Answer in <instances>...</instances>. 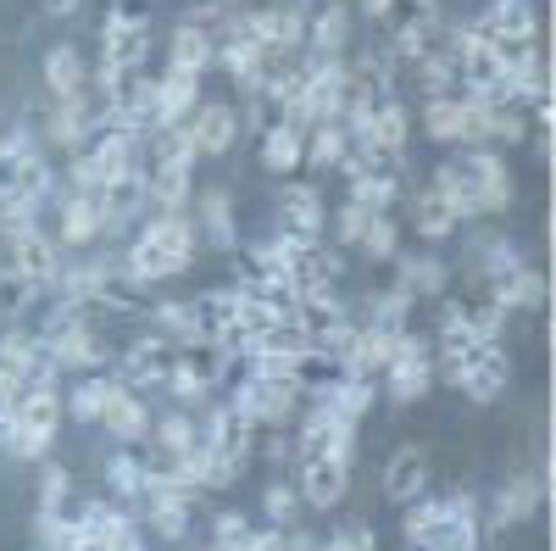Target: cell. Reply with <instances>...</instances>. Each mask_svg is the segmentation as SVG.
<instances>
[{"label":"cell","instance_id":"cell-1","mask_svg":"<svg viewBox=\"0 0 556 551\" xmlns=\"http://www.w3.org/2000/svg\"><path fill=\"white\" fill-rule=\"evenodd\" d=\"M429 190L462 217H484V212H506L513 206V167L495 151H462V162L434 167Z\"/></svg>","mask_w":556,"mask_h":551},{"label":"cell","instance_id":"cell-2","mask_svg":"<svg viewBox=\"0 0 556 551\" xmlns=\"http://www.w3.org/2000/svg\"><path fill=\"white\" fill-rule=\"evenodd\" d=\"M190 262H195V223L184 212H151V223L128 240L123 273L134 285H156V279H178Z\"/></svg>","mask_w":556,"mask_h":551},{"label":"cell","instance_id":"cell-3","mask_svg":"<svg viewBox=\"0 0 556 551\" xmlns=\"http://www.w3.org/2000/svg\"><path fill=\"white\" fill-rule=\"evenodd\" d=\"M146 57H151V17L128 12V7L106 12V23H101V73H96L101 96L112 101L117 89L146 67Z\"/></svg>","mask_w":556,"mask_h":551},{"label":"cell","instance_id":"cell-4","mask_svg":"<svg viewBox=\"0 0 556 551\" xmlns=\"http://www.w3.org/2000/svg\"><path fill=\"white\" fill-rule=\"evenodd\" d=\"M62 429V390L56 385H34L17 406H7V451L23 463H39L56 446Z\"/></svg>","mask_w":556,"mask_h":551},{"label":"cell","instance_id":"cell-5","mask_svg":"<svg viewBox=\"0 0 556 551\" xmlns=\"http://www.w3.org/2000/svg\"><path fill=\"white\" fill-rule=\"evenodd\" d=\"M228 406H235L251 429H290L295 406H301V385H278V379H256L251 374V379L235 385Z\"/></svg>","mask_w":556,"mask_h":551},{"label":"cell","instance_id":"cell-6","mask_svg":"<svg viewBox=\"0 0 556 551\" xmlns=\"http://www.w3.org/2000/svg\"><path fill=\"white\" fill-rule=\"evenodd\" d=\"M295 456L301 463H317V456H334V463H351L356 456V424L334 418L329 406H306V418L295 429Z\"/></svg>","mask_w":556,"mask_h":551},{"label":"cell","instance_id":"cell-7","mask_svg":"<svg viewBox=\"0 0 556 551\" xmlns=\"http://www.w3.org/2000/svg\"><path fill=\"white\" fill-rule=\"evenodd\" d=\"M384 390H390V401H401V406H412V401H424L429 396V385H434V356H429V346L417 340V335H401V346H395V356L384 362Z\"/></svg>","mask_w":556,"mask_h":551},{"label":"cell","instance_id":"cell-8","mask_svg":"<svg viewBox=\"0 0 556 551\" xmlns=\"http://www.w3.org/2000/svg\"><path fill=\"white\" fill-rule=\"evenodd\" d=\"M251 446H256V429L240 418L235 406H212L206 424H201V456L212 463H228V468H251Z\"/></svg>","mask_w":556,"mask_h":551},{"label":"cell","instance_id":"cell-9","mask_svg":"<svg viewBox=\"0 0 556 551\" xmlns=\"http://www.w3.org/2000/svg\"><path fill=\"white\" fill-rule=\"evenodd\" d=\"M7 267L23 273L28 285H56V273H62V246L56 235H45V228H28V235H12L7 240Z\"/></svg>","mask_w":556,"mask_h":551},{"label":"cell","instance_id":"cell-10","mask_svg":"<svg viewBox=\"0 0 556 551\" xmlns=\"http://www.w3.org/2000/svg\"><path fill=\"white\" fill-rule=\"evenodd\" d=\"M323 228H329V206H323L317 184H285L278 190V235L323 240Z\"/></svg>","mask_w":556,"mask_h":551},{"label":"cell","instance_id":"cell-11","mask_svg":"<svg viewBox=\"0 0 556 551\" xmlns=\"http://www.w3.org/2000/svg\"><path fill=\"white\" fill-rule=\"evenodd\" d=\"M506 385H513V362H506L501 346H479L468 362H462V379H456V390L468 396V401H479V406L501 401Z\"/></svg>","mask_w":556,"mask_h":551},{"label":"cell","instance_id":"cell-12","mask_svg":"<svg viewBox=\"0 0 556 551\" xmlns=\"http://www.w3.org/2000/svg\"><path fill=\"white\" fill-rule=\"evenodd\" d=\"M184 134H190V146L195 156H228L240 140V112L228 107V101H201L195 117L184 123Z\"/></svg>","mask_w":556,"mask_h":551},{"label":"cell","instance_id":"cell-13","mask_svg":"<svg viewBox=\"0 0 556 551\" xmlns=\"http://www.w3.org/2000/svg\"><path fill=\"white\" fill-rule=\"evenodd\" d=\"M106 235V196H78L67 190L62 196V212H56V246H89Z\"/></svg>","mask_w":556,"mask_h":551},{"label":"cell","instance_id":"cell-14","mask_svg":"<svg viewBox=\"0 0 556 551\" xmlns=\"http://www.w3.org/2000/svg\"><path fill=\"white\" fill-rule=\"evenodd\" d=\"M479 28L495 45H529L540 39V12H534V0H490L479 12Z\"/></svg>","mask_w":556,"mask_h":551},{"label":"cell","instance_id":"cell-15","mask_svg":"<svg viewBox=\"0 0 556 551\" xmlns=\"http://www.w3.org/2000/svg\"><path fill=\"white\" fill-rule=\"evenodd\" d=\"M195 107H201V78L167 67V73L156 78V134H167V128H178V123H190Z\"/></svg>","mask_w":556,"mask_h":551},{"label":"cell","instance_id":"cell-16","mask_svg":"<svg viewBox=\"0 0 556 551\" xmlns=\"http://www.w3.org/2000/svg\"><path fill=\"white\" fill-rule=\"evenodd\" d=\"M345 485H351V463H334V456L301 463V501L312 513H334L345 501Z\"/></svg>","mask_w":556,"mask_h":551},{"label":"cell","instance_id":"cell-17","mask_svg":"<svg viewBox=\"0 0 556 551\" xmlns=\"http://www.w3.org/2000/svg\"><path fill=\"white\" fill-rule=\"evenodd\" d=\"M45 89H51L56 101H73V96H89V62L78 45H51L45 51Z\"/></svg>","mask_w":556,"mask_h":551},{"label":"cell","instance_id":"cell-18","mask_svg":"<svg viewBox=\"0 0 556 551\" xmlns=\"http://www.w3.org/2000/svg\"><path fill=\"white\" fill-rule=\"evenodd\" d=\"M429 490V451L424 446H401L384 463V496L390 501H417Z\"/></svg>","mask_w":556,"mask_h":551},{"label":"cell","instance_id":"cell-19","mask_svg":"<svg viewBox=\"0 0 556 551\" xmlns=\"http://www.w3.org/2000/svg\"><path fill=\"white\" fill-rule=\"evenodd\" d=\"M190 201H195V217H201V235H206L217 251H235V246H240L235 196H228V190H201V196H190Z\"/></svg>","mask_w":556,"mask_h":551},{"label":"cell","instance_id":"cell-20","mask_svg":"<svg viewBox=\"0 0 556 551\" xmlns=\"http://www.w3.org/2000/svg\"><path fill=\"white\" fill-rule=\"evenodd\" d=\"M167 367H173L167 340H162V335H146V340H134L128 356H123V385H128V390H151V385L167 379Z\"/></svg>","mask_w":556,"mask_h":551},{"label":"cell","instance_id":"cell-21","mask_svg":"<svg viewBox=\"0 0 556 551\" xmlns=\"http://www.w3.org/2000/svg\"><path fill=\"white\" fill-rule=\"evenodd\" d=\"M101 424H106L117 440H146V435H151V406L139 401V390H128V385L117 379V385H112V396H106Z\"/></svg>","mask_w":556,"mask_h":551},{"label":"cell","instance_id":"cell-22","mask_svg":"<svg viewBox=\"0 0 556 551\" xmlns=\"http://www.w3.org/2000/svg\"><path fill=\"white\" fill-rule=\"evenodd\" d=\"M306 45H312V57H329V62L345 57V45H351V7L345 0H329V7L306 23Z\"/></svg>","mask_w":556,"mask_h":551},{"label":"cell","instance_id":"cell-23","mask_svg":"<svg viewBox=\"0 0 556 551\" xmlns=\"http://www.w3.org/2000/svg\"><path fill=\"white\" fill-rule=\"evenodd\" d=\"M217 62V45H212V34L201 28V23H178L173 28V39H167V67H178V73H206Z\"/></svg>","mask_w":556,"mask_h":551},{"label":"cell","instance_id":"cell-24","mask_svg":"<svg viewBox=\"0 0 556 551\" xmlns=\"http://www.w3.org/2000/svg\"><path fill=\"white\" fill-rule=\"evenodd\" d=\"M151 440H156L151 463H178V456H195L201 451V424L190 418V412H167V418L151 424Z\"/></svg>","mask_w":556,"mask_h":551},{"label":"cell","instance_id":"cell-25","mask_svg":"<svg viewBox=\"0 0 556 551\" xmlns=\"http://www.w3.org/2000/svg\"><path fill=\"white\" fill-rule=\"evenodd\" d=\"M540 496H545L540 474H518V479H506V485H501V496H495V513H490V524H495V529H513V524L534 518Z\"/></svg>","mask_w":556,"mask_h":551},{"label":"cell","instance_id":"cell-26","mask_svg":"<svg viewBox=\"0 0 556 551\" xmlns=\"http://www.w3.org/2000/svg\"><path fill=\"white\" fill-rule=\"evenodd\" d=\"M301 162H306V128H295V123L278 117V123L262 134V167H267V173H295Z\"/></svg>","mask_w":556,"mask_h":551},{"label":"cell","instance_id":"cell-27","mask_svg":"<svg viewBox=\"0 0 556 551\" xmlns=\"http://www.w3.org/2000/svg\"><path fill=\"white\" fill-rule=\"evenodd\" d=\"M490 301L506 312V317H513L518 306H540L545 301V279H540V267H518V273H506V279H495L490 285Z\"/></svg>","mask_w":556,"mask_h":551},{"label":"cell","instance_id":"cell-28","mask_svg":"<svg viewBox=\"0 0 556 551\" xmlns=\"http://www.w3.org/2000/svg\"><path fill=\"white\" fill-rule=\"evenodd\" d=\"M151 324L162 340H178V346H206L201 335V317H195V301H156L151 306Z\"/></svg>","mask_w":556,"mask_h":551},{"label":"cell","instance_id":"cell-29","mask_svg":"<svg viewBox=\"0 0 556 551\" xmlns=\"http://www.w3.org/2000/svg\"><path fill=\"white\" fill-rule=\"evenodd\" d=\"M523 267V251L513 246V240H506V235H479L473 240V273H479V279H506V273H518Z\"/></svg>","mask_w":556,"mask_h":551},{"label":"cell","instance_id":"cell-30","mask_svg":"<svg viewBox=\"0 0 556 551\" xmlns=\"http://www.w3.org/2000/svg\"><path fill=\"white\" fill-rule=\"evenodd\" d=\"M445 285H451V267H445L440 256H401L395 290H406L412 301H417V296H440Z\"/></svg>","mask_w":556,"mask_h":551},{"label":"cell","instance_id":"cell-31","mask_svg":"<svg viewBox=\"0 0 556 551\" xmlns=\"http://www.w3.org/2000/svg\"><path fill=\"white\" fill-rule=\"evenodd\" d=\"M345 156H351L345 123H312V128H306V162H312V167H340Z\"/></svg>","mask_w":556,"mask_h":551},{"label":"cell","instance_id":"cell-32","mask_svg":"<svg viewBox=\"0 0 556 551\" xmlns=\"http://www.w3.org/2000/svg\"><path fill=\"white\" fill-rule=\"evenodd\" d=\"M412 228H417L424 240H451V235H456V212H451L434 190H417V196H412Z\"/></svg>","mask_w":556,"mask_h":551},{"label":"cell","instance_id":"cell-33","mask_svg":"<svg viewBox=\"0 0 556 551\" xmlns=\"http://www.w3.org/2000/svg\"><path fill=\"white\" fill-rule=\"evenodd\" d=\"M112 385H117V374H89L67 401H62V412H73L78 424H101V412H106V396H112Z\"/></svg>","mask_w":556,"mask_h":551},{"label":"cell","instance_id":"cell-34","mask_svg":"<svg viewBox=\"0 0 556 551\" xmlns=\"http://www.w3.org/2000/svg\"><path fill=\"white\" fill-rule=\"evenodd\" d=\"M217 62L228 67V78L245 84V89H262V78H267V57L251 51V45H240V39H223L217 45Z\"/></svg>","mask_w":556,"mask_h":551},{"label":"cell","instance_id":"cell-35","mask_svg":"<svg viewBox=\"0 0 556 551\" xmlns=\"http://www.w3.org/2000/svg\"><path fill=\"white\" fill-rule=\"evenodd\" d=\"M406 317H412V296H406V290H384V296H367V324H362V329L406 335Z\"/></svg>","mask_w":556,"mask_h":551},{"label":"cell","instance_id":"cell-36","mask_svg":"<svg viewBox=\"0 0 556 551\" xmlns=\"http://www.w3.org/2000/svg\"><path fill=\"white\" fill-rule=\"evenodd\" d=\"M212 379H217V374H206L195 356H173V367H167V379H162V385H167L178 401H201V396L212 390Z\"/></svg>","mask_w":556,"mask_h":551},{"label":"cell","instance_id":"cell-37","mask_svg":"<svg viewBox=\"0 0 556 551\" xmlns=\"http://www.w3.org/2000/svg\"><path fill=\"white\" fill-rule=\"evenodd\" d=\"M424 134L440 140V146H456V134H462V96L424 101Z\"/></svg>","mask_w":556,"mask_h":551},{"label":"cell","instance_id":"cell-38","mask_svg":"<svg viewBox=\"0 0 556 551\" xmlns=\"http://www.w3.org/2000/svg\"><path fill=\"white\" fill-rule=\"evenodd\" d=\"M106 485H112V496H117V501L146 496V463H139V456H128V451L106 456Z\"/></svg>","mask_w":556,"mask_h":551},{"label":"cell","instance_id":"cell-39","mask_svg":"<svg viewBox=\"0 0 556 551\" xmlns=\"http://www.w3.org/2000/svg\"><path fill=\"white\" fill-rule=\"evenodd\" d=\"M34 301H39V285H28L23 273H12V267H0V317H12V324H17Z\"/></svg>","mask_w":556,"mask_h":551},{"label":"cell","instance_id":"cell-40","mask_svg":"<svg viewBox=\"0 0 556 551\" xmlns=\"http://www.w3.org/2000/svg\"><path fill=\"white\" fill-rule=\"evenodd\" d=\"M367 256H379V262H390V256H401V228H395V217L390 212H379L374 223H367V235L356 240Z\"/></svg>","mask_w":556,"mask_h":551},{"label":"cell","instance_id":"cell-41","mask_svg":"<svg viewBox=\"0 0 556 551\" xmlns=\"http://www.w3.org/2000/svg\"><path fill=\"white\" fill-rule=\"evenodd\" d=\"M151 529L162 540H184L190 535V508L184 501H151Z\"/></svg>","mask_w":556,"mask_h":551},{"label":"cell","instance_id":"cell-42","mask_svg":"<svg viewBox=\"0 0 556 551\" xmlns=\"http://www.w3.org/2000/svg\"><path fill=\"white\" fill-rule=\"evenodd\" d=\"M317 551H379V535L374 524H351V529H334L329 540H317Z\"/></svg>","mask_w":556,"mask_h":551},{"label":"cell","instance_id":"cell-43","mask_svg":"<svg viewBox=\"0 0 556 551\" xmlns=\"http://www.w3.org/2000/svg\"><path fill=\"white\" fill-rule=\"evenodd\" d=\"M262 508H267L273 529H285V524H295V513H301V496H295L290 485H267V496H262Z\"/></svg>","mask_w":556,"mask_h":551},{"label":"cell","instance_id":"cell-44","mask_svg":"<svg viewBox=\"0 0 556 551\" xmlns=\"http://www.w3.org/2000/svg\"><path fill=\"white\" fill-rule=\"evenodd\" d=\"M379 212H367V206H356V201H345L340 206V217H334V235H340V246H356L362 235H367V223H374Z\"/></svg>","mask_w":556,"mask_h":551},{"label":"cell","instance_id":"cell-45","mask_svg":"<svg viewBox=\"0 0 556 551\" xmlns=\"http://www.w3.org/2000/svg\"><path fill=\"white\" fill-rule=\"evenodd\" d=\"M245 540H251L245 513H223V518H217V529H212V551H240Z\"/></svg>","mask_w":556,"mask_h":551},{"label":"cell","instance_id":"cell-46","mask_svg":"<svg viewBox=\"0 0 556 551\" xmlns=\"http://www.w3.org/2000/svg\"><path fill=\"white\" fill-rule=\"evenodd\" d=\"M67 468L62 463H51V468H45V490H39V513H62V496H67Z\"/></svg>","mask_w":556,"mask_h":551},{"label":"cell","instance_id":"cell-47","mask_svg":"<svg viewBox=\"0 0 556 551\" xmlns=\"http://www.w3.org/2000/svg\"><path fill=\"white\" fill-rule=\"evenodd\" d=\"M356 12L374 17V23H390V17L401 12V0H356Z\"/></svg>","mask_w":556,"mask_h":551},{"label":"cell","instance_id":"cell-48","mask_svg":"<svg viewBox=\"0 0 556 551\" xmlns=\"http://www.w3.org/2000/svg\"><path fill=\"white\" fill-rule=\"evenodd\" d=\"M39 7H45V12H51V17H73V12L84 7V0H39Z\"/></svg>","mask_w":556,"mask_h":551},{"label":"cell","instance_id":"cell-49","mask_svg":"<svg viewBox=\"0 0 556 551\" xmlns=\"http://www.w3.org/2000/svg\"><path fill=\"white\" fill-rule=\"evenodd\" d=\"M285 551H317V535H301L295 529V535H285Z\"/></svg>","mask_w":556,"mask_h":551}]
</instances>
